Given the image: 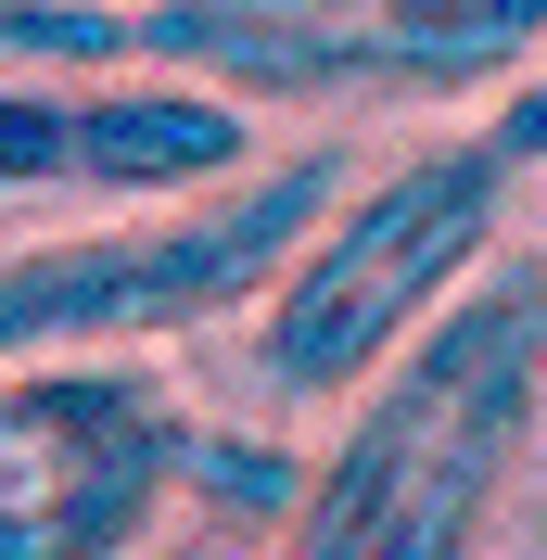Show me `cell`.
Masks as SVG:
<instances>
[{"instance_id":"5","label":"cell","mask_w":547,"mask_h":560,"mask_svg":"<svg viewBox=\"0 0 547 560\" xmlns=\"http://www.w3.org/2000/svg\"><path fill=\"white\" fill-rule=\"evenodd\" d=\"M191 395L153 345L0 370V560H115L191 497Z\"/></svg>"},{"instance_id":"2","label":"cell","mask_w":547,"mask_h":560,"mask_svg":"<svg viewBox=\"0 0 547 560\" xmlns=\"http://www.w3.org/2000/svg\"><path fill=\"white\" fill-rule=\"evenodd\" d=\"M522 178H535V153H522L510 128H458V140H420L395 166L344 178L331 205H318V230L268 268V293L242 306L255 318V331H242L255 395H268V408H344V395L497 255Z\"/></svg>"},{"instance_id":"3","label":"cell","mask_w":547,"mask_h":560,"mask_svg":"<svg viewBox=\"0 0 547 560\" xmlns=\"http://www.w3.org/2000/svg\"><path fill=\"white\" fill-rule=\"evenodd\" d=\"M103 65H178L255 115H445L547 65V0H103Z\"/></svg>"},{"instance_id":"4","label":"cell","mask_w":547,"mask_h":560,"mask_svg":"<svg viewBox=\"0 0 547 560\" xmlns=\"http://www.w3.org/2000/svg\"><path fill=\"white\" fill-rule=\"evenodd\" d=\"M344 153H255L242 178L191 191V205H115L103 230H51V243L0 255V370L26 357H103V345H166L242 318L268 293V268L318 230V205L344 191Z\"/></svg>"},{"instance_id":"1","label":"cell","mask_w":547,"mask_h":560,"mask_svg":"<svg viewBox=\"0 0 547 560\" xmlns=\"http://www.w3.org/2000/svg\"><path fill=\"white\" fill-rule=\"evenodd\" d=\"M535 420H547V268L484 255L344 395V433L306 458V485L280 510V548L293 560H458V548H484Z\"/></svg>"},{"instance_id":"6","label":"cell","mask_w":547,"mask_h":560,"mask_svg":"<svg viewBox=\"0 0 547 560\" xmlns=\"http://www.w3.org/2000/svg\"><path fill=\"white\" fill-rule=\"evenodd\" d=\"M255 166V103L178 65H0V191L191 205Z\"/></svg>"}]
</instances>
